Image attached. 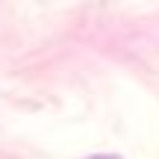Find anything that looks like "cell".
Here are the masks:
<instances>
[{
	"label": "cell",
	"mask_w": 159,
	"mask_h": 159,
	"mask_svg": "<svg viewBox=\"0 0 159 159\" xmlns=\"http://www.w3.org/2000/svg\"><path fill=\"white\" fill-rule=\"evenodd\" d=\"M89 159H124V156H118V153H94V156H89Z\"/></svg>",
	"instance_id": "6da1fadb"
}]
</instances>
